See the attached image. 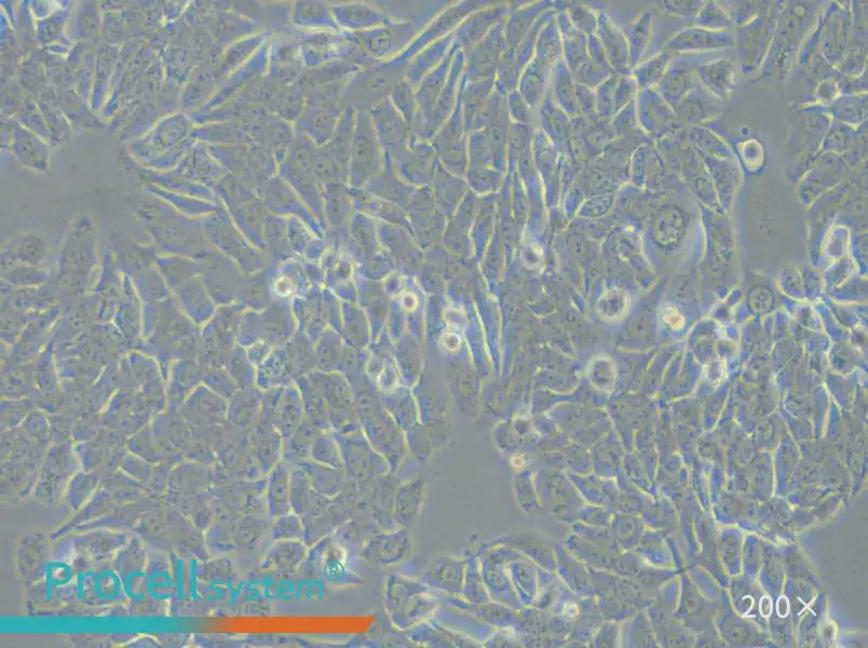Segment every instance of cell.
Returning a JSON list of instances; mask_svg holds the SVG:
<instances>
[{"label":"cell","mask_w":868,"mask_h":648,"mask_svg":"<svg viewBox=\"0 0 868 648\" xmlns=\"http://www.w3.org/2000/svg\"><path fill=\"white\" fill-rule=\"evenodd\" d=\"M406 65L393 61L379 62L352 76L343 91L342 104L357 112L370 113L405 79Z\"/></svg>","instance_id":"1"},{"label":"cell","mask_w":868,"mask_h":648,"mask_svg":"<svg viewBox=\"0 0 868 648\" xmlns=\"http://www.w3.org/2000/svg\"><path fill=\"white\" fill-rule=\"evenodd\" d=\"M383 594L387 617L400 631L416 627L431 612L432 603L423 584L399 573L386 578Z\"/></svg>","instance_id":"2"},{"label":"cell","mask_w":868,"mask_h":648,"mask_svg":"<svg viewBox=\"0 0 868 648\" xmlns=\"http://www.w3.org/2000/svg\"><path fill=\"white\" fill-rule=\"evenodd\" d=\"M346 84L347 81L308 93L304 112L294 124L295 131L317 146L327 145L345 110L342 96Z\"/></svg>","instance_id":"3"},{"label":"cell","mask_w":868,"mask_h":648,"mask_svg":"<svg viewBox=\"0 0 868 648\" xmlns=\"http://www.w3.org/2000/svg\"><path fill=\"white\" fill-rule=\"evenodd\" d=\"M351 557L338 538L330 535L309 547L300 571L309 578L320 579L331 586L361 585L363 579L352 569Z\"/></svg>","instance_id":"4"},{"label":"cell","mask_w":868,"mask_h":648,"mask_svg":"<svg viewBox=\"0 0 868 648\" xmlns=\"http://www.w3.org/2000/svg\"><path fill=\"white\" fill-rule=\"evenodd\" d=\"M300 45L306 69H317L334 62H352L362 47L354 34L343 31H302L292 27Z\"/></svg>","instance_id":"5"},{"label":"cell","mask_w":868,"mask_h":648,"mask_svg":"<svg viewBox=\"0 0 868 648\" xmlns=\"http://www.w3.org/2000/svg\"><path fill=\"white\" fill-rule=\"evenodd\" d=\"M385 167V154L376 137L370 113L357 112L354 145L348 167V186L363 188Z\"/></svg>","instance_id":"6"},{"label":"cell","mask_w":868,"mask_h":648,"mask_svg":"<svg viewBox=\"0 0 868 648\" xmlns=\"http://www.w3.org/2000/svg\"><path fill=\"white\" fill-rule=\"evenodd\" d=\"M336 441L341 450L347 479L358 485L361 495L368 492L375 479L389 474L385 457L372 447L368 439L354 435Z\"/></svg>","instance_id":"7"},{"label":"cell","mask_w":868,"mask_h":648,"mask_svg":"<svg viewBox=\"0 0 868 648\" xmlns=\"http://www.w3.org/2000/svg\"><path fill=\"white\" fill-rule=\"evenodd\" d=\"M363 501L358 485L347 479L344 489L332 498L328 509L305 525V544L311 547L322 538L334 535L342 525L356 515Z\"/></svg>","instance_id":"8"},{"label":"cell","mask_w":868,"mask_h":648,"mask_svg":"<svg viewBox=\"0 0 868 648\" xmlns=\"http://www.w3.org/2000/svg\"><path fill=\"white\" fill-rule=\"evenodd\" d=\"M417 26L411 22L393 20L376 29L354 34L360 46L378 62L397 59L417 37Z\"/></svg>","instance_id":"9"},{"label":"cell","mask_w":868,"mask_h":648,"mask_svg":"<svg viewBox=\"0 0 868 648\" xmlns=\"http://www.w3.org/2000/svg\"><path fill=\"white\" fill-rule=\"evenodd\" d=\"M370 116L385 158L391 159L409 147L411 128L389 98L377 104Z\"/></svg>","instance_id":"10"},{"label":"cell","mask_w":868,"mask_h":648,"mask_svg":"<svg viewBox=\"0 0 868 648\" xmlns=\"http://www.w3.org/2000/svg\"><path fill=\"white\" fill-rule=\"evenodd\" d=\"M247 126L253 142L273 153L279 165L287 158L296 135L293 124L263 107Z\"/></svg>","instance_id":"11"},{"label":"cell","mask_w":868,"mask_h":648,"mask_svg":"<svg viewBox=\"0 0 868 648\" xmlns=\"http://www.w3.org/2000/svg\"><path fill=\"white\" fill-rule=\"evenodd\" d=\"M291 30L270 40L268 75L281 86L296 84L306 70L300 45Z\"/></svg>","instance_id":"12"},{"label":"cell","mask_w":868,"mask_h":648,"mask_svg":"<svg viewBox=\"0 0 868 648\" xmlns=\"http://www.w3.org/2000/svg\"><path fill=\"white\" fill-rule=\"evenodd\" d=\"M412 539L409 529L381 531L368 539L359 552V558L379 567L398 565L410 556Z\"/></svg>","instance_id":"13"},{"label":"cell","mask_w":868,"mask_h":648,"mask_svg":"<svg viewBox=\"0 0 868 648\" xmlns=\"http://www.w3.org/2000/svg\"><path fill=\"white\" fill-rule=\"evenodd\" d=\"M332 11L339 30L350 34L368 32L393 21L375 3H335Z\"/></svg>","instance_id":"14"},{"label":"cell","mask_w":868,"mask_h":648,"mask_svg":"<svg viewBox=\"0 0 868 648\" xmlns=\"http://www.w3.org/2000/svg\"><path fill=\"white\" fill-rule=\"evenodd\" d=\"M397 474L378 477L371 484L368 492L362 495L370 508L372 516L382 531H392L399 528L393 518L396 493L400 485Z\"/></svg>","instance_id":"15"},{"label":"cell","mask_w":868,"mask_h":648,"mask_svg":"<svg viewBox=\"0 0 868 648\" xmlns=\"http://www.w3.org/2000/svg\"><path fill=\"white\" fill-rule=\"evenodd\" d=\"M309 547L302 540H278L270 542L260 560L263 573L291 576L300 571L307 558Z\"/></svg>","instance_id":"16"},{"label":"cell","mask_w":868,"mask_h":648,"mask_svg":"<svg viewBox=\"0 0 868 648\" xmlns=\"http://www.w3.org/2000/svg\"><path fill=\"white\" fill-rule=\"evenodd\" d=\"M291 509L307 525L328 509L332 498L319 493L305 472L298 467L291 469Z\"/></svg>","instance_id":"17"},{"label":"cell","mask_w":868,"mask_h":648,"mask_svg":"<svg viewBox=\"0 0 868 648\" xmlns=\"http://www.w3.org/2000/svg\"><path fill=\"white\" fill-rule=\"evenodd\" d=\"M388 160L398 177L405 183L416 187L424 186L429 182L431 153L422 141L411 139L405 151Z\"/></svg>","instance_id":"18"},{"label":"cell","mask_w":868,"mask_h":648,"mask_svg":"<svg viewBox=\"0 0 868 648\" xmlns=\"http://www.w3.org/2000/svg\"><path fill=\"white\" fill-rule=\"evenodd\" d=\"M278 174L300 197L309 210L321 215L324 209L323 185L308 167L294 164L284 159L279 165Z\"/></svg>","instance_id":"19"},{"label":"cell","mask_w":868,"mask_h":648,"mask_svg":"<svg viewBox=\"0 0 868 648\" xmlns=\"http://www.w3.org/2000/svg\"><path fill=\"white\" fill-rule=\"evenodd\" d=\"M260 199L266 208L275 213L296 214L308 223H313L309 208L279 174L266 184Z\"/></svg>","instance_id":"20"},{"label":"cell","mask_w":868,"mask_h":648,"mask_svg":"<svg viewBox=\"0 0 868 648\" xmlns=\"http://www.w3.org/2000/svg\"><path fill=\"white\" fill-rule=\"evenodd\" d=\"M291 23L302 31H341L334 19L332 4L321 0H297L292 3Z\"/></svg>","instance_id":"21"},{"label":"cell","mask_w":868,"mask_h":648,"mask_svg":"<svg viewBox=\"0 0 868 648\" xmlns=\"http://www.w3.org/2000/svg\"><path fill=\"white\" fill-rule=\"evenodd\" d=\"M381 531L364 498L356 515L342 525L334 535L346 547L351 556H359L361 548L368 542V539Z\"/></svg>","instance_id":"22"},{"label":"cell","mask_w":868,"mask_h":648,"mask_svg":"<svg viewBox=\"0 0 868 648\" xmlns=\"http://www.w3.org/2000/svg\"><path fill=\"white\" fill-rule=\"evenodd\" d=\"M363 189L399 207L409 205L415 192V187L401 180L393 170L391 162L386 158L384 169L366 183Z\"/></svg>","instance_id":"23"},{"label":"cell","mask_w":868,"mask_h":648,"mask_svg":"<svg viewBox=\"0 0 868 648\" xmlns=\"http://www.w3.org/2000/svg\"><path fill=\"white\" fill-rule=\"evenodd\" d=\"M266 477L268 517L275 519L291 512V468L283 461H280Z\"/></svg>","instance_id":"24"},{"label":"cell","mask_w":868,"mask_h":648,"mask_svg":"<svg viewBox=\"0 0 868 648\" xmlns=\"http://www.w3.org/2000/svg\"><path fill=\"white\" fill-rule=\"evenodd\" d=\"M361 70L360 66L348 61L334 62L317 69H306L298 79L297 85L306 97L308 93L318 88L345 83Z\"/></svg>","instance_id":"25"},{"label":"cell","mask_w":868,"mask_h":648,"mask_svg":"<svg viewBox=\"0 0 868 648\" xmlns=\"http://www.w3.org/2000/svg\"><path fill=\"white\" fill-rule=\"evenodd\" d=\"M356 123L357 111L352 106L346 107L338 120L332 138L327 144L337 165L347 174L352 145H354L355 140Z\"/></svg>","instance_id":"26"},{"label":"cell","mask_w":868,"mask_h":648,"mask_svg":"<svg viewBox=\"0 0 868 648\" xmlns=\"http://www.w3.org/2000/svg\"><path fill=\"white\" fill-rule=\"evenodd\" d=\"M424 495V482L413 479L400 483L393 508V518L399 528L409 529L419 515Z\"/></svg>","instance_id":"27"},{"label":"cell","mask_w":868,"mask_h":648,"mask_svg":"<svg viewBox=\"0 0 868 648\" xmlns=\"http://www.w3.org/2000/svg\"><path fill=\"white\" fill-rule=\"evenodd\" d=\"M301 468L308 477L314 488L324 496L334 498L342 492L347 482V476L344 469H337L322 464H318L311 459L297 466Z\"/></svg>","instance_id":"28"},{"label":"cell","mask_w":868,"mask_h":648,"mask_svg":"<svg viewBox=\"0 0 868 648\" xmlns=\"http://www.w3.org/2000/svg\"><path fill=\"white\" fill-rule=\"evenodd\" d=\"M306 97L297 83L291 86H281L267 110L284 120L295 124L304 112Z\"/></svg>","instance_id":"29"},{"label":"cell","mask_w":868,"mask_h":648,"mask_svg":"<svg viewBox=\"0 0 868 648\" xmlns=\"http://www.w3.org/2000/svg\"><path fill=\"white\" fill-rule=\"evenodd\" d=\"M349 194L352 206L363 213H370L388 221L400 222L402 220L401 207L392 204L382 198L376 197L363 188H350Z\"/></svg>","instance_id":"30"},{"label":"cell","mask_w":868,"mask_h":648,"mask_svg":"<svg viewBox=\"0 0 868 648\" xmlns=\"http://www.w3.org/2000/svg\"><path fill=\"white\" fill-rule=\"evenodd\" d=\"M310 168L322 185L331 182L348 184V174L339 168L327 145H316L311 155Z\"/></svg>","instance_id":"31"},{"label":"cell","mask_w":868,"mask_h":648,"mask_svg":"<svg viewBox=\"0 0 868 648\" xmlns=\"http://www.w3.org/2000/svg\"><path fill=\"white\" fill-rule=\"evenodd\" d=\"M317 437L311 427H300L297 434L288 442L282 451V459L291 469L310 459L311 449Z\"/></svg>","instance_id":"32"},{"label":"cell","mask_w":868,"mask_h":648,"mask_svg":"<svg viewBox=\"0 0 868 648\" xmlns=\"http://www.w3.org/2000/svg\"><path fill=\"white\" fill-rule=\"evenodd\" d=\"M269 537L270 542H278V540H302L304 542V522L293 511L271 519Z\"/></svg>","instance_id":"33"},{"label":"cell","mask_w":868,"mask_h":648,"mask_svg":"<svg viewBox=\"0 0 868 648\" xmlns=\"http://www.w3.org/2000/svg\"><path fill=\"white\" fill-rule=\"evenodd\" d=\"M389 99L412 129L418 116L415 89L405 79L392 90Z\"/></svg>","instance_id":"34"},{"label":"cell","mask_w":868,"mask_h":648,"mask_svg":"<svg viewBox=\"0 0 868 648\" xmlns=\"http://www.w3.org/2000/svg\"><path fill=\"white\" fill-rule=\"evenodd\" d=\"M270 523V518L253 515L243 519L240 538L242 546L251 552L263 547L266 537H269Z\"/></svg>","instance_id":"35"},{"label":"cell","mask_w":868,"mask_h":648,"mask_svg":"<svg viewBox=\"0 0 868 648\" xmlns=\"http://www.w3.org/2000/svg\"><path fill=\"white\" fill-rule=\"evenodd\" d=\"M629 306L628 295L619 289H613L601 296L598 312L605 321L615 322L626 316Z\"/></svg>","instance_id":"36"},{"label":"cell","mask_w":868,"mask_h":648,"mask_svg":"<svg viewBox=\"0 0 868 648\" xmlns=\"http://www.w3.org/2000/svg\"><path fill=\"white\" fill-rule=\"evenodd\" d=\"M311 461L325 466L344 469L338 443L329 436L321 435L314 442L310 454Z\"/></svg>","instance_id":"37"},{"label":"cell","mask_w":868,"mask_h":648,"mask_svg":"<svg viewBox=\"0 0 868 648\" xmlns=\"http://www.w3.org/2000/svg\"><path fill=\"white\" fill-rule=\"evenodd\" d=\"M590 380L595 387L607 390L616 381V370L612 360L605 356L593 360L590 367Z\"/></svg>","instance_id":"38"},{"label":"cell","mask_w":868,"mask_h":648,"mask_svg":"<svg viewBox=\"0 0 868 648\" xmlns=\"http://www.w3.org/2000/svg\"><path fill=\"white\" fill-rule=\"evenodd\" d=\"M46 254L43 242L35 236L25 238L19 249V259L26 265H36Z\"/></svg>","instance_id":"39"},{"label":"cell","mask_w":868,"mask_h":648,"mask_svg":"<svg viewBox=\"0 0 868 648\" xmlns=\"http://www.w3.org/2000/svg\"><path fill=\"white\" fill-rule=\"evenodd\" d=\"M443 344L447 349L455 351L461 344L460 336L456 333L447 332L443 336Z\"/></svg>","instance_id":"40"},{"label":"cell","mask_w":868,"mask_h":648,"mask_svg":"<svg viewBox=\"0 0 868 648\" xmlns=\"http://www.w3.org/2000/svg\"><path fill=\"white\" fill-rule=\"evenodd\" d=\"M276 291L279 295L287 296L293 292V283L287 277L279 279L276 283Z\"/></svg>","instance_id":"41"}]
</instances>
